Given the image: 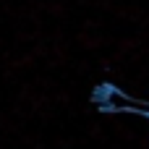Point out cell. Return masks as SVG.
<instances>
[{"mask_svg": "<svg viewBox=\"0 0 149 149\" xmlns=\"http://www.w3.org/2000/svg\"><path fill=\"white\" fill-rule=\"evenodd\" d=\"M102 107H107V110H134V113L149 115V102L131 100V97H126V94L118 92V89H105V102H102Z\"/></svg>", "mask_w": 149, "mask_h": 149, "instance_id": "1", "label": "cell"}]
</instances>
